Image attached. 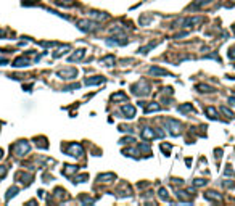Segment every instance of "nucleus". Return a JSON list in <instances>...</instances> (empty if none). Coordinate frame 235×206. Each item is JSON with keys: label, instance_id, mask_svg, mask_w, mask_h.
I'll use <instances>...</instances> for the list:
<instances>
[{"label": "nucleus", "instance_id": "1", "mask_svg": "<svg viewBox=\"0 0 235 206\" xmlns=\"http://www.w3.org/2000/svg\"><path fill=\"white\" fill-rule=\"evenodd\" d=\"M132 93L134 95H137V97H143V95H147V93L150 92V86L147 84V81H139L137 84H132Z\"/></svg>", "mask_w": 235, "mask_h": 206}, {"label": "nucleus", "instance_id": "2", "mask_svg": "<svg viewBox=\"0 0 235 206\" xmlns=\"http://www.w3.org/2000/svg\"><path fill=\"white\" fill-rule=\"evenodd\" d=\"M164 124H166V129H169L171 135H174V137H177L182 132V124L177 119H166Z\"/></svg>", "mask_w": 235, "mask_h": 206}, {"label": "nucleus", "instance_id": "3", "mask_svg": "<svg viewBox=\"0 0 235 206\" xmlns=\"http://www.w3.org/2000/svg\"><path fill=\"white\" fill-rule=\"evenodd\" d=\"M78 27L84 32H92L97 29V21H92V20H82L78 23Z\"/></svg>", "mask_w": 235, "mask_h": 206}, {"label": "nucleus", "instance_id": "4", "mask_svg": "<svg viewBox=\"0 0 235 206\" xmlns=\"http://www.w3.org/2000/svg\"><path fill=\"white\" fill-rule=\"evenodd\" d=\"M200 21H201V18H198V16H193V18H184V20L177 21V23H176V26H181V27H190V26H196Z\"/></svg>", "mask_w": 235, "mask_h": 206}, {"label": "nucleus", "instance_id": "5", "mask_svg": "<svg viewBox=\"0 0 235 206\" xmlns=\"http://www.w3.org/2000/svg\"><path fill=\"white\" fill-rule=\"evenodd\" d=\"M68 152H69V155L74 156V158H81V156L84 155V150H82V147H81L79 143H71L69 148H68Z\"/></svg>", "mask_w": 235, "mask_h": 206}, {"label": "nucleus", "instance_id": "6", "mask_svg": "<svg viewBox=\"0 0 235 206\" xmlns=\"http://www.w3.org/2000/svg\"><path fill=\"white\" fill-rule=\"evenodd\" d=\"M58 76L61 79H74V77L78 76V69H74V68H71V69H61V71H58Z\"/></svg>", "mask_w": 235, "mask_h": 206}, {"label": "nucleus", "instance_id": "7", "mask_svg": "<svg viewBox=\"0 0 235 206\" xmlns=\"http://www.w3.org/2000/svg\"><path fill=\"white\" fill-rule=\"evenodd\" d=\"M121 111H123V113L126 115L127 119L135 118V108H134L132 105H123V106H121Z\"/></svg>", "mask_w": 235, "mask_h": 206}, {"label": "nucleus", "instance_id": "8", "mask_svg": "<svg viewBox=\"0 0 235 206\" xmlns=\"http://www.w3.org/2000/svg\"><path fill=\"white\" fill-rule=\"evenodd\" d=\"M148 74L150 76H169V73L163 68H158V66H152L148 69Z\"/></svg>", "mask_w": 235, "mask_h": 206}, {"label": "nucleus", "instance_id": "9", "mask_svg": "<svg viewBox=\"0 0 235 206\" xmlns=\"http://www.w3.org/2000/svg\"><path fill=\"white\" fill-rule=\"evenodd\" d=\"M84 57H86V50L79 49V50H76V52H74L71 57H69V61H79V60H82Z\"/></svg>", "mask_w": 235, "mask_h": 206}, {"label": "nucleus", "instance_id": "10", "mask_svg": "<svg viewBox=\"0 0 235 206\" xmlns=\"http://www.w3.org/2000/svg\"><path fill=\"white\" fill-rule=\"evenodd\" d=\"M103 82H105V77H101V76L89 77V79H86V86H98V84H103Z\"/></svg>", "mask_w": 235, "mask_h": 206}, {"label": "nucleus", "instance_id": "11", "mask_svg": "<svg viewBox=\"0 0 235 206\" xmlns=\"http://www.w3.org/2000/svg\"><path fill=\"white\" fill-rule=\"evenodd\" d=\"M90 18L93 20H98V21H105L108 18V13H103V12H90Z\"/></svg>", "mask_w": 235, "mask_h": 206}, {"label": "nucleus", "instance_id": "12", "mask_svg": "<svg viewBox=\"0 0 235 206\" xmlns=\"http://www.w3.org/2000/svg\"><path fill=\"white\" fill-rule=\"evenodd\" d=\"M121 37H111V39H106V45H126L127 40H119Z\"/></svg>", "mask_w": 235, "mask_h": 206}, {"label": "nucleus", "instance_id": "13", "mask_svg": "<svg viewBox=\"0 0 235 206\" xmlns=\"http://www.w3.org/2000/svg\"><path fill=\"white\" fill-rule=\"evenodd\" d=\"M101 64L103 66H110V68H113L115 66V57H113V55H110V57H105L101 60Z\"/></svg>", "mask_w": 235, "mask_h": 206}, {"label": "nucleus", "instance_id": "14", "mask_svg": "<svg viewBox=\"0 0 235 206\" xmlns=\"http://www.w3.org/2000/svg\"><path fill=\"white\" fill-rule=\"evenodd\" d=\"M161 106H159V103H150L148 106H145V113H153V111H159Z\"/></svg>", "mask_w": 235, "mask_h": 206}, {"label": "nucleus", "instance_id": "15", "mask_svg": "<svg viewBox=\"0 0 235 206\" xmlns=\"http://www.w3.org/2000/svg\"><path fill=\"white\" fill-rule=\"evenodd\" d=\"M18 148H20V150H18V155H20V156H23L24 153H27V152H29V143L21 142L20 145H18Z\"/></svg>", "mask_w": 235, "mask_h": 206}, {"label": "nucleus", "instance_id": "16", "mask_svg": "<svg viewBox=\"0 0 235 206\" xmlns=\"http://www.w3.org/2000/svg\"><path fill=\"white\" fill-rule=\"evenodd\" d=\"M115 174H100L98 177H97V179L100 180V182H111L113 179H115Z\"/></svg>", "mask_w": 235, "mask_h": 206}, {"label": "nucleus", "instance_id": "17", "mask_svg": "<svg viewBox=\"0 0 235 206\" xmlns=\"http://www.w3.org/2000/svg\"><path fill=\"white\" fill-rule=\"evenodd\" d=\"M158 45V42H152V44H148V45H145V47H142V49H139V53H142V55H145V53H148L150 50L153 49V47H156Z\"/></svg>", "mask_w": 235, "mask_h": 206}, {"label": "nucleus", "instance_id": "18", "mask_svg": "<svg viewBox=\"0 0 235 206\" xmlns=\"http://www.w3.org/2000/svg\"><path fill=\"white\" fill-rule=\"evenodd\" d=\"M142 137L143 138H155V132H153V130L152 129H150V127H145L143 130H142Z\"/></svg>", "mask_w": 235, "mask_h": 206}, {"label": "nucleus", "instance_id": "19", "mask_svg": "<svg viewBox=\"0 0 235 206\" xmlns=\"http://www.w3.org/2000/svg\"><path fill=\"white\" fill-rule=\"evenodd\" d=\"M209 3H211V0H196V2L192 5V8H201V7H206Z\"/></svg>", "mask_w": 235, "mask_h": 206}, {"label": "nucleus", "instance_id": "20", "mask_svg": "<svg viewBox=\"0 0 235 206\" xmlns=\"http://www.w3.org/2000/svg\"><path fill=\"white\" fill-rule=\"evenodd\" d=\"M196 90H200V92H213V87H209V86H206V84H198L196 86Z\"/></svg>", "mask_w": 235, "mask_h": 206}, {"label": "nucleus", "instance_id": "21", "mask_svg": "<svg viewBox=\"0 0 235 206\" xmlns=\"http://www.w3.org/2000/svg\"><path fill=\"white\" fill-rule=\"evenodd\" d=\"M221 113H222V115H225L227 118H230V119H232V118H235V116H233V113H232V111H230L227 106H221Z\"/></svg>", "mask_w": 235, "mask_h": 206}, {"label": "nucleus", "instance_id": "22", "mask_svg": "<svg viewBox=\"0 0 235 206\" xmlns=\"http://www.w3.org/2000/svg\"><path fill=\"white\" fill-rule=\"evenodd\" d=\"M206 115H208L211 119H218V115H216V110H214V108H211V106H208V108H206Z\"/></svg>", "mask_w": 235, "mask_h": 206}, {"label": "nucleus", "instance_id": "23", "mask_svg": "<svg viewBox=\"0 0 235 206\" xmlns=\"http://www.w3.org/2000/svg\"><path fill=\"white\" fill-rule=\"evenodd\" d=\"M66 52H69V45H64V47H61V49L58 50V53H55L53 57L56 58V57H61V55H64Z\"/></svg>", "mask_w": 235, "mask_h": 206}, {"label": "nucleus", "instance_id": "24", "mask_svg": "<svg viewBox=\"0 0 235 206\" xmlns=\"http://www.w3.org/2000/svg\"><path fill=\"white\" fill-rule=\"evenodd\" d=\"M206 198H208V200H211V198H214V200H221L222 196L218 195L216 192H208V193H206Z\"/></svg>", "mask_w": 235, "mask_h": 206}, {"label": "nucleus", "instance_id": "25", "mask_svg": "<svg viewBox=\"0 0 235 206\" xmlns=\"http://www.w3.org/2000/svg\"><path fill=\"white\" fill-rule=\"evenodd\" d=\"M193 108H192V105H182V106H179V111L181 113H190Z\"/></svg>", "mask_w": 235, "mask_h": 206}, {"label": "nucleus", "instance_id": "26", "mask_svg": "<svg viewBox=\"0 0 235 206\" xmlns=\"http://www.w3.org/2000/svg\"><path fill=\"white\" fill-rule=\"evenodd\" d=\"M111 100H124V101H126V100H127V97L124 95V93H121V92H119V93H115V95L111 97Z\"/></svg>", "mask_w": 235, "mask_h": 206}, {"label": "nucleus", "instance_id": "27", "mask_svg": "<svg viewBox=\"0 0 235 206\" xmlns=\"http://www.w3.org/2000/svg\"><path fill=\"white\" fill-rule=\"evenodd\" d=\"M121 31H123V27H121L119 24H115V26H113L111 29H110V32H111V34H115V32H121Z\"/></svg>", "mask_w": 235, "mask_h": 206}, {"label": "nucleus", "instance_id": "28", "mask_svg": "<svg viewBox=\"0 0 235 206\" xmlns=\"http://www.w3.org/2000/svg\"><path fill=\"white\" fill-rule=\"evenodd\" d=\"M193 184H195L196 187H203V185H206V184H208V180H204V179H196Z\"/></svg>", "mask_w": 235, "mask_h": 206}, {"label": "nucleus", "instance_id": "29", "mask_svg": "<svg viewBox=\"0 0 235 206\" xmlns=\"http://www.w3.org/2000/svg\"><path fill=\"white\" fill-rule=\"evenodd\" d=\"M158 193H159V196H161L163 200H169V196H167V192H166L164 189H159V192H158Z\"/></svg>", "mask_w": 235, "mask_h": 206}, {"label": "nucleus", "instance_id": "30", "mask_svg": "<svg viewBox=\"0 0 235 206\" xmlns=\"http://www.w3.org/2000/svg\"><path fill=\"white\" fill-rule=\"evenodd\" d=\"M130 142H135V140H134L132 137H126V138H123V140H121L119 143H124V145H126V143H130Z\"/></svg>", "mask_w": 235, "mask_h": 206}, {"label": "nucleus", "instance_id": "31", "mask_svg": "<svg viewBox=\"0 0 235 206\" xmlns=\"http://www.w3.org/2000/svg\"><path fill=\"white\" fill-rule=\"evenodd\" d=\"M233 174V169L230 166H227V169H225V172H224V176H232Z\"/></svg>", "mask_w": 235, "mask_h": 206}, {"label": "nucleus", "instance_id": "32", "mask_svg": "<svg viewBox=\"0 0 235 206\" xmlns=\"http://www.w3.org/2000/svg\"><path fill=\"white\" fill-rule=\"evenodd\" d=\"M86 179H87V174H84V176L78 177V180H76V182H86Z\"/></svg>", "mask_w": 235, "mask_h": 206}, {"label": "nucleus", "instance_id": "33", "mask_svg": "<svg viewBox=\"0 0 235 206\" xmlns=\"http://www.w3.org/2000/svg\"><path fill=\"white\" fill-rule=\"evenodd\" d=\"M68 167H69V169H68V172H71V174L78 171V166H68Z\"/></svg>", "mask_w": 235, "mask_h": 206}, {"label": "nucleus", "instance_id": "34", "mask_svg": "<svg viewBox=\"0 0 235 206\" xmlns=\"http://www.w3.org/2000/svg\"><path fill=\"white\" fill-rule=\"evenodd\" d=\"M119 130H123V132H134V130L130 129V127H121Z\"/></svg>", "mask_w": 235, "mask_h": 206}, {"label": "nucleus", "instance_id": "35", "mask_svg": "<svg viewBox=\"0 0 235 206\" xmlns=\"http://www.w3.org/2000/svg\"><path fill=\"white\" fill-rule=\"evenodd\" d=\"M222 185H224V187H227V189H230V187H233V184H232V182H222Z\"/></svg>", "mask_w": 235, "mask_h": 206}, {"label": "nucleus", "instance_id": "36", "mask_svg": "<svg viewBox=\"0 0 235 206\" xmlns=\"http://www.w3.org/2000/svg\"><path fill=\"white\" fill-rule=\"evenodd\" d=\"M229 55H230V58H233V60H235V49H232V50L229 52Z\"/></svg>", "mask_w": 235, "mask_h": 206}, {"label": "nucleus", "instance_id": "37", "mask_svg": "<svg viewBox=\"0 0 235 206\" xmlns=\"http://www.w3.org/2000/svg\"><path fill=\"white\" fill-rule=\"evenodd\" d=\"M229 101L232 103V105H235V97H230V98H229Z\"/></svg>", "mask_w": 235, "mask_h": 206}]
</instances>
